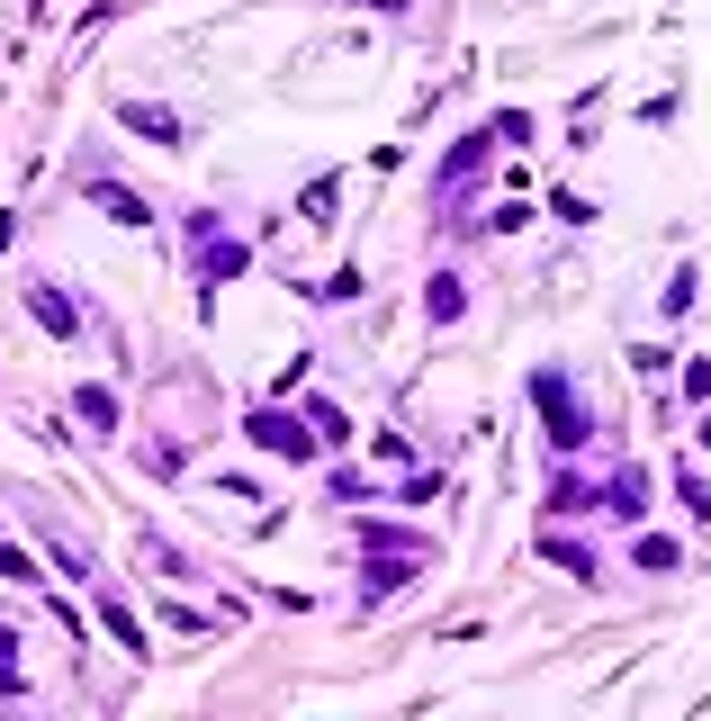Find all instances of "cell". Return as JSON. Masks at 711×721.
Segmentation results:
<instances>
[{
    "label": "cell",
    "mask_w": 711,
    "mask_h": 721,
    "mask_svg": "<svg viewBox=\"0 0 711 721\" xmlns=\"http://www.w3.org/2000/svg\"><path fill=\"white\" fill-rule=\"evenodd\" d=\"M532 398H540V415H549V442H558V451H577V442H586V406L567 398V379H558V370H540V379H532Z\"/></svg>",
    "instance_id": "cell-1"
},
{
    "label": "cell",
    "mask_w": 711,
    "mask_h": 721,
    "mask_svg": "<svg viewBox=\"0 0 711 721\" xmlns=\"http://www.w3.org/2000/svg\"><path fill=\"white\" fill-rule=\"evenodd\" d=\"M244 433H253L261 451H279V461H316V433H307L298 415H279V406H261V415H253Z\"/></svg>",
    "instance_id": "cell-2"
},
{
    "label": "cell",
    "mask_w": 711,
    "mask_h": 721,
    "mask_svg": "<svg viewBox=\"0 0 711 721\" xmlns=\"http://www.w3.org/2000/svg\"><path fill=\"white\" fill-rule=\"evenodd\" d=\"M198 271H207V289L244 271V244H235V235H217V217H198Z\"/></svg>",
    "instance_id": "cell-3"
},
{
    "label": "cell",
    "mask_w": 711,
    "mask_h": 721,
    "mask_svg": "<svg viewBox=\"0 0 711 721\" xmlns=\"http://www.w3.org/2000/svg\"><path fill=\"white\" fill-rule=\"evenodd\" d=\"M126 126H135V136H154V145H181V117H172V109H145V100H126Z\"/></svg>",
    "instance_id": "cell-4"
},
{
    "label": "cell",
    "mask_w": 711,
    "mask_h": 721,
    "mask_svg": "<svg viewBox=\"0 0 711 721\" xmlns=\"http://www.w3.org/2000/svg\"><path fill=\"white\" fill-rule=\"evenodd\" d=\"M91 208H109L117 226H145V199H135V189H117V181H91Z\"/></svg>",
    "instance_id": "cell-5"
},
{
    "label": "cell",
    "mask_w": 711,
    "mask_h": 721,
    "mask_svg": "<svg viewBox=\"0 0 711 721\" xmlns=\"http://www.w3.org/2000/svg\"><path fill=\"white\" fill-rule=\"evenodd\" d=\"M28 307H37L45 334H73V307H63V289H54V280H37V289H28Z\"/></svg>",
    "instance_id": "cell-6"
},
{
    "label": "cell",
    "mask_w": 711,
    "mask_h": 721,
    "mask_svg": "<svg viewBox=\"0 0 711 721\" xmlns=\"http://www.w3.org/2000/svg\"><path fill=\"white\" fill-rule=\"evenodd\" d=\"M423 316H433V325H451V316H460V280H451V271L423 289Z\"/></svg>",
    "instance_id": "cell-7"
},
{
    "label": "cell",
    "mask_w": 711,
    "mask_h": 721,
    "mask_svg": "<svg viewBox=\"0 0 711 721\" xmlns=\"http://www.w3.org/2000/svg\"><path fill=\"white\" fill-rule=\"evenodd\" d=\"M73 406H82V424H100V433L117 424V398H109V388H82V398H73Z\"/></svg>",
    "instance_id": "cell-8"
},
{
    "label": "cell",
    "mask_w": 711,
    "mask_h": 721,
    "mask_svg": "<svg viewBox=\"0 0 711 721\" xmlns=\"http://www.w3.org/2000/svg\"><path fill=\"white\" fill-rule=\"evenodd\" d=\"M405 577H414V559H379V568H370V596H396Z\"/></svg>",
    "instance_id": "cell-9"
},
{
    "label": "cell",
    "mask_w": 711,
    "mask_h": 721,
    "mask_svg": "<svg viewBox=\"0 0 711 721\" xmlns=\"http://www.w3.org/2000/svg\"><path fill=\"white\" fill-rule=\"evenodd\" d=\"M0 694H19V631H0Z\"/></svg>",
    "instance_id": "cell-10"
},
{
    "label": "cell",
    "mask_w": 711,
    "mask_h": 721,
    "mask_svg": "<svg viewBox=\"0 0 711 721\" xmlns=\"http://www.w3.org/2000/svg\"><path fill=\"white\" fill-rule=\"evenodd\" d=\"M370 10H405V0H370Z\"/></svg>",
    "instance_id": "cell-11"
},
{
    "label": "cell",
    "mask_w": 711,
    "mask_h": 721,
    "mask_svg": "<svg viewBox=\"0 0 711 721\" xmlns=\"http://www.w3.org/2000/svg\"><path fill=\"white\" fill-rule=\"evenodd\" d=\"M0 244H10V217H0Z\"/></svg>",
    "instance_id": "cell-12"
}]
</instances>
